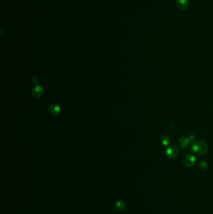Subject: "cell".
I'll use <instances>...</instances> for the list:
<instances>
[{"instance_id": "3", "label": "cell", "mask_w": 213, "mask_h": 214, "mask_svg": "<svg viewBox=\"0 0 213 214\" xmlns=\"http://www.w3.org/2000/svg\"><path fill=\"white\" fill-rule=\"evenodd\" d=\"M182 163L185 167H191L196 164V159L192 154H186L182 157Z\"/></svg>"}, {"instance_id": "9", "label": "cell", "mask_w": 213, "mask_h": 214, "mask_svg": "<svg viewBox=\"0 0 213 214\" xmlns=\"http://www.w3.org/2000/svg\"><path fill=\"white\" fill-rule=\"evenodd\" d=\"M116 207L117 208V209L120 211H123L125 209L126 205L125 203L122 202V201H119L117 203H116Z\"/></svg>"}, {"instance_id": "12", "label": "cell", "mask_w": 213, "mask_h": 214, "mask_svg": "<svg viewBox=\"0 0 213 214\" xmlns=\"http://www.w3.org/2000/svg\"><path fill=\"white\" fill-rule=\"evenodd\" d=\"M188 138L191 140H194L195 138V135L193 133H190L188 135Z\"/></svg>"}, {"instance_id": "2", "label": "cell", "mask_w": 213, "mask_h": 214, "mask_svg": "<svg viewBox=\"0 0 213 214\" xmlns=\"http://www.w3.org/2000/svg\"><path fill=\"white\" fill-rule=\"evenodd\" d=\"M179 154V149L176 145L168 146L165 151V155L167 158L170 159H175Z\"/></svg>"}, {"instance_id": "10", "label": "cell", "mask_w": 213, "mask_h": 214, "mask_svg": "<svg viewBox=\"0 0 213 214\" xmlns=\"http://www.w3.org/2000/svg\"><path fill=\"white\" fill-rule=\"evenodd\" d=\"M199 168L203 171H206L208 169V164L206 162H201L199 165Z\"/></svg>"}, {"instance_id": "4", "label": "cell", "mask_w": 213, "mask_h": 214, "mask_svg": "<svg viewBox=\"0 0 213 214\" xmlns=\"http://www.w3.org/2000/svg\"><path fill=\"white\" fill-rule=\"evenodd\" d=\"M176 4L179 10H185L190 5V0H176Z\"/></svg>"}, {"instance_id": "8", "label": "cell", "mask_w": 213, "mask_h": 214, "mask_svg": "<svg viewBox=\"0 0 213 214\" xmlns=\"http://www.w3.org/2000/svg\"><path fill=\"white\" fill-rule=\"evenodd\" d=\"M161 142L164 146H168L171 143V139L168 136H163L161 138Z\"/></svg>"}, {"instance_id": "5", "label": "cell", "mask_w": 213, "mask_h": 214, "mask_svg": "<svg viewBox=\"0 0 213 214\" xmlns=\"http://www.w3.org/2000/svg\"><path fill=\"white\" fill-rule=\"evenodd\" d=\"M191 142V140L186 137H182L179 139V143L181 146V147L184 149L186 150L188 148Z\"/></svg>"}, {"instance_id": "6", "label": "cell", "mask_w": 213, "mask_h": 214, "mask_svg": "<svg viewBox=\"0 0 213 214\" xmlns=\"http://www.w3.org/2000/svg\"><path fill=\"white\" fill-rule=\"evenodd\" d=\"M49 111L52 115H57L60 113L61 108L58 105H57L56 103H53L49 106Z\"/></svg>"}, {"instance_id": "7", "label": "cell", "mask_w": 213, "mask_h": 214, "mask_svg": "<svg viewBox=\"0 0 213 214\" xmlns=\"http://www.w3.org/2000/svg\"><path fill=\"white\" fill-rule=\"evenodd\" d=\"M32 94H33V96L35 98H40L43 95V88L41 86H36L33 89V90Z\"/></svg>"}, {"instance_id": "1", "label": "cell", "mask_w": 213, "mask_h": 214, "mask_svg": "<svg viewBox=\"0 0 213 214\" xmlns=\"http://www.w3.org/2000/svg\"><path fill=\"white\" fill-rule=\"evenodd\" d=\"M208 150L207 143L202 140L194 141L191 145V150L194 154L198 156L204 155Z\"/></svg>"}, {"instance_id": "11", "label": "cell", "mask_w": 213, "mask_h": 214, "mask_svg": "<svg viewBox=\"0 0 213 214\" xmlns=\"http://www.w3.org/2000/svg\"><path fill=\"white\" fill-rule=\"evenodd\" d=\"M32 81H33V83L36 84V85H37L38 83V82H39V80H38V78L37 77H33Z\"/></svg>"}]
</instances>
